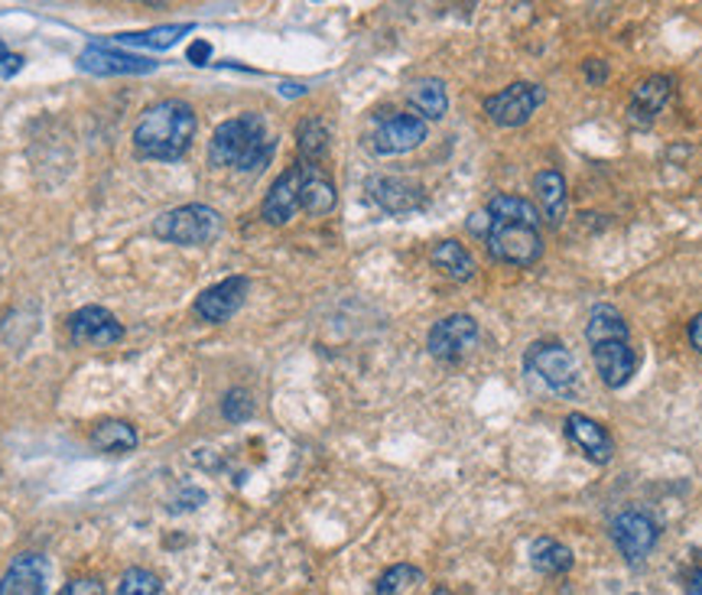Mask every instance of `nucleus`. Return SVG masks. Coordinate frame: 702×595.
I'll list each match as a JSON object with an SVG mask.
<instances>
[{
    "instance_id": "f257e3e1",
    "label": "nucleus",
    "mask_w": 702,
    "mask_h": 595,
    "mask_svg": "<svg viewBox=\"0 0 702 595\" xmlns=\"http://www.w3.org/2000/svg\"><path fill=\"white\" fill-rule=\"evenodd\" d=\"M195 127H199V118L189 102L163 98L140 115L134 127V147H137V153H143L150 160L173 163L179 157H185V150L192 147Z\"/></svg>"
},
{
    "instance_id": "f03ea898",
    "label": "nucleus",
    "mask_w": 702,
    "mask_h": 595,
    "mask_svg": "<svg viewBox=\"0 0 702 595\" xmlns=\"http://www.w3.org/2000/svg\"><path fill=\"white\" fill-rule=\"evenodd\" d=\"M270 157H274V140L267 134V120L254 111L219 124L209 144L212 167H234V170L254 173V170H264Z\"/></svg>"
},
{
    "instance_id": "7ed1b4c3",
    "label": "nucleus",
    "mask_w": 702,
    "mask_h": 595,
    "mask_svg": "<svg viewBox=\"0 0 702 595\" xmlns=\"http://www.w3.org/2000/svg\"><path fill=\"white\" fill-rule=\"evenodd\" d=\"M153 235L170 244L182 247H202L222 235V215L212 205L192 202V205H179L163 212L160 219H153Z\"/></svg>"
},
{
    "instance_id": "20e7f679",
    "label": "nucleus",
    "mask_w": 702,
    "mask_h": 595,
    "mask_svg": "<svg viewBox=\"0 0 702 595\" xmlns=\"http://www.w3.org/2000/svg\"><path fill=\"white\" fill-rule=\"evenodd\" d=\"M524 371L560 394H573L579 387V361L560 342H533L524 352Z\"/></svg>"
},
{
    "instance_id": "39448f33",
    "label": "nucleus",
    "mask_w": 702,
    "mask_h": 595,
    "mask_svg": "<svg viewBox=\"0 0 702 595\" xmlns=\"http://www.w3.org/2000/svg\"><path fill=\"white\" fill-rule=\"evenodd\" d=\"M546 102V88L533 82H514L498 95L485 98V115L498 127H521L533 118V111Z\"/></svg>"
},
{
    "instance_id": "423d86ee",
    "label": "nucleus",
    "mask_w": 702,
    "mask_h": 595,
    "mask_svg": "<svg viewBox=\"0 0 702 595\" xmlns=\"http://www.w3.org/2000/svg\"><path fill=\"white\" fill-rule=\"evenodd\" d=\"M488 254L501 264L530 267L543 257V238L536 229L526 225H491L488 232Z\"/></svg>"
},
{
    "instance_id": "0eeeda50",
    "label": "nucleus",
    "mask_w": 702,
    "mask_h": 595,
    "mask_svg": "<svg viewBox=\"0 0 702 595\" xmlns=\"http://www.w3.org/2000/svg\"><path fill=\"white\" fill-rule=\"evenodd\" d=\"M475 342H478V322H475V316L453 312V316L439 319L429 329L426 349H429V355L439 358V361H459V358L468 355L475 349Z\"/></svg>"
},
{
    "instance_id": "6e6552de",
    "label": "nucleus",
    "mask_w": 702,
    "mask_h": 595,
    "mask_svg": "<svg viewBox=\"0 0 702 595\" xmlns=\"http://www.w3.org/2000/svg\"><path fill=\"white\" fill-rule=\"evenodd\" d=\"M68 336H72L75 346L105 349V346H117L124 339V326L105 306H82L68 316Z\"/></svg>"
},
{
    "instance_id": "1a4fd4ad",
    "label": "nucleus",
    "mask_w": 702,
    "mask_h": 595,
    "mask_svg": "<svg viewBox=\"0 0 702 595\" xmlns=\"http://www.w3.org/2000/svg\"><path fill=\"white\" fill-rule=\"evenodd\" d=\"M657 536H660V531H657L653 518L644 514V511H621L611 521V540L628 563H641L644 556L657 546Z\"/></svg>"
},
{
    "instance_id": "9d476101",
    "label": "nucleus",
    "mask_w": 702,
    "mask_h": 595,
    "mask_svg": "<svg viewBox=\"0 0 702 595\" xmlns=\"http://www.w3.org/2000/svg\"><path fill=\"white\" fill-rule=\"evenodd\" d=\"M423 140H426V120L419 115H391V118H381L371 137V147L381 157H401L416 150Z\"/></svg>"
},
{
    "instance_id": "9b49d317",
    "label": "nucleus",
    "mask_w": 702,
    "mask_h": 595,
    "mask_svg": "<svg viewBox=\"0 0 702 595\" xmlns=\"http://www.w3.org/2000/svg\"><path fill=\"white\" fill-rule=\"evenodd\" d=\"M368 195L374 205H381L391 215H407V212H419L426 205V192L419 182L404 177H371L368 179Z\"/></svg>"
},
{
    "instance_id": "f8f14e48",
    "label": "nucleus",
    "mask_w": 702,
    "mask_h": 595,
    "mask_svg": "<svg viewBox=\"0 0 702 595\" xmlns=\"http://www.w3.org/2000/svg\"><path fill=\"white\" fill-rule=\"evenodd\" d=\"M247 294H251V280H247V277H225V280H219L215 287H209V290L199 294V299H195V312H199L205 322L222 326V322H228L234 312L244 306Z\"/></svg>"
},
{
    "instance_id": "ddd939ff",
    "label": "nucleus",
    "mask_w": 702,
    "mask_h": 595,
    "mask_svg": "<svg viewBox=\"0 0 702 595\" xmlns=\"http://www.w3.org/2000/svg\"><path fill=\"white\" fill-rule=\"evenodd\" d=\"M50 563L40 553H20L0 580V595H46Z\"/></svg>"
},
{
    "instance_id": "4468645a",
    "label": "nucleus",
    "mask_w": 702,
    "mask_h": 595,
    "mask_svg": "<svg viewBox=\"0 0 702 595\" xmlns=\"http://www.w3.org/2000/svg\"><path fill=\"white\" fill-rule=\"evenodd\" d=\"M592 358H595L598 378H602L611 391L625 387V384L631 381V374H635V364H638L635 349H631V339L598 342V346H592Z\"/></svg>"
},
{
    "instance_id": "2eb2a0df",
    "label": "nucleus",
    "mask_w": 702,
    "mask_h": 595,
    "mask_svg": "<svg viewBox=\"0 0 702 595\" xmlns=\"http://www.w3.org/2000/svg\"><path fill=\"white\" fill-rule=\"evenodd\" d=\"M566 436L576 443V449L585 453V459H592L595 466H608L615 459V439H611V433L598 419L585 417V414H570L566 417Z\"/></svg>"
},
{
    "instance_id": "dca6fc26",
    "label": "nucleus",
    "mask_w": 702,
    "mask_h": 595,
    "mask_svg": "<svg viewBox=\"0 0 702 595\" xmlns=\"http://www.w3.org/2000/svg\"><path fill=\"white\" fill-rule=\"evenodd\" d=\"M75 65L92 75H143V72H153L160 62L134 56V53H117L111 46H88Z\"/></svg>"
},
{
    "instance_id": "f3484780",
    "label": "nucleus",
    "mask_w": 702,
    "mask_h": 595,
    "mask_svg": "<svg viewBox=\"0 0 702 595\" xmlns=\"http://www.w3.org/2000/svg\"><path fill=\"white\" fill-rule=\"evenodd\" d=\"M299 182H302L299 163L274 179V185H270V192L264 195V205H260V215H264L267 225L292 222V215L299 212Z\"/></svg>"
},
{
    "instance_id": "a211bd4d",
    "label": "nucleus",
    "mask_w": 702,
    "mask_h": 595,
    "mask_svg": "<svg viewBox=\"0 0 702 595\" xmlns=\"http://www.w3.org/2000/svg\"><path fill=\"white\" fill-rule=\"evenodd\" d=\"M670 95H673V78H670V75H650V78H644L641 85L631 92V102H628V120H631V124H638V127L653 124L657 115L667 108Z\"/></svg>"
},
{
    "instance_id": "6ab92c4d",
    "label": "nucleus",
    "mask_w": 702,
    "mask_h": 595,
    "mask_svg": "<svg viewBox=\"0 0 702 595\" xmlns=\"http://www.w3.org/2000/svg\"><path fill=\"white\" fill-rule=\"evenodd\" d=\"M299 209H306L309 215H329L339 202L336 182L329 179V173L316 163H299Z\"/></svg>"
},
{
    "instance_id": "aec40b11",
    "label": "nucleus",
    "mask_w": 702,
    "mask_h": 595,
    "mask_svg": "<svg viewBox=\"0 0 702 595\" xmlns=\"http://www.w3.org/2000/svg\"><path fill=\"white\" fill-rule=\"evenodd\" d=\"M533 195L540 202V219L560 225L566 212V179L560 170H543L533 177Z\"/></svg>"
},
{
    "instance_id": "412c9836",
    "label": "nucleus",
    "mask_w": 702,
    "mask_h": 595,
    "mask_svg": "<svg viewBox=\"0 0 702 595\" xmlns=\"http://www.w3.org/2000/svg\"><path fill=\"white\" fill-rule=\"evenodd\" d=\"M429 261H433L436 270H443L456 284H466V280L475 277V257H471V251H468L466 244H459V241H439L429 251Z\"/></svg>"
},
{
    "instance_id": "4be33fe9",
    "label": "nucleus",
    "mask_w": 702,
    "mask_h": 595,
    "mask_svg": "<svg viewBox=\"0 0 702 595\" xmlns=\"http://www.w3.org/2000/svg\"><path fill=\"white\" fill-rule=\"evenodd\" d=\"M485 212L491 215V225H526V229H536L543 222L540 209L533 202L521 199V195H494V199H488Z\"/></svg>"
},
{
    "instance_id": "5701e85b",
    "label": "nucleus",
    "mask_w": 702,
    "mask_h": 595,
    "mask_svg": "<svg viewBox=\"0 0 702 595\" xmlns=\"http://www.w3.org/2000/svg\"><path fill=\"white\" fill-rule=\"evenodd\" d=\"M585 339H588V346H598V342H611V339H631V332H628L625 316H621L611 302H598V306L588 312Z\"/></svg>"
},
{
    "instance_id": "b1692460",
    "label": "nucleus",
    "mask_w": 702,
    "mask_h": 595,
    "mask_svg": "<svg viewBox=\"0 0 702 595\" xmlns=\"http://www.w3.org/2000/svg\"><path fill=\"white\" fill-rule=\"evenodd\" d=\"M530 563H533V570H540L546 576L570 573L573 570V550L566 543L553 540V536H540L530 546Z\"/></svg>"
},
{
    "instance_id": "393cba45",
    "label": "nucleus",
    "mask_w": 702,
    "mask_h": 595,
    "mask_svg": "<svg viewBox=\"0 0 702 595\" xmlns=\"http://www.w3.org/2000/svg\"><path fill=\"white\" fill-rule=\"evenodd\" d=\"M410 105L429 120L446 118L449 111V95H446V85L439 78H419L410 85Z\"/></svg>"
},
{
    "instance_id": "a878e982",
    "label": "nucleus",
    "mask_w": 702,
    "mask_h": 595,
    "mask_svg": "<svg viewBox=\"0 0 702 595\" xmlns=\"http://www.w3.org/2000/svg\"><path fill=\"white\" fill-rule=\"evenodd\" d=\"M92 443H95L102 453L120 456V453L137 449V429H134L127 419H102V423L92 429Z\"/></svg>"
},
{
    "instance_id": "bb28decb",
    "label": "nucleus",
    "mask_w": 702,
    "mask_h": 595,
    "mask_svg": "<svg viewBox=\"0 0 702 595\" xmlns=\"http://www.w3.org/2000/svg\"><path fill=\"white\" fill-rule=\"evenodd\" d=\"M296 147H299V163H322L329 153V127L319 118L302 120L296 127Z\"/></svg>"
},
{
    "instance_id": "cd10ccee",
    "label": "nucleus",
    "mask_w": 702,
    "mask_h": 595,
    "mask_svg": "<svg viewBox=\"0 0 702 595\" xmlns=\"http://www.w3.org/2000/svg\"><path fill=\"white\" fill-rule=\"evenodd\" d=\"M192 23H179V26H157L147 33H120L115 36V43L120 46H150V50H170L182 33H189Z\"/></svg>"
},
{
    "instance_id": "c85d7f7f",
    "label": "nucleus",
    "mask_w": 702,
    "mask_h": 595,
    "mask_svg": "<svg viewBox=\"0 0 702 595\" xmlns=\"http://www.w3.org/2000/svg\"><path fill=\"white\" fill-rule=\"evenodd\" d=\"M419 580H423V573H419L416 566L397 563V566H391V570L377 580L374 595H401L404 589H410V586H416Z\"/></svg>"
},
{
    "instance_id": "c756f323",
    "label": "nucleus",
    "mask_w": 702,
    "mask_h": 595,
    "mask_svg": "<svg viewBox=\"0 0 702 595\" xmlns=\"http://www.w3.org/2000/svg\"><path fill=\"white\" fill-rule=\"evenodd\" d=\"M157 593H160V580H157L150 570H143V566H130V570L124 573L120 586H117V595H157Z\"/></svg>"
},
{
    "instance_id": "7c9ffc66",
    "label": "nucleus",
    "mask_w": 702,
    "mask_h": 595,
    "mask_svg": "<svg viewBox=\"0 0 702 595\" xmlns=\"http://www.w3.org/2000/svg\"><path fill=\"white\" fill-rule=\"evenodd\" d=\"M222 414L232 419V423H244V419L254 417V397L247 394V391H241V387H234L225 394V401H222Z\"/></svg>"
},
{
    "instance_id": "2f4dec72",
    "label": "nucleus",
    "mask_w": 702,
    "mask_h": 595,
    "mask_svg": "<svg viewBox=\"0 0 702 595\" xmlns=\"http://www.w3.org/2000/svg\"><path fill=\"white\" fill-rule=\"evenodd\" d=\"M23 65H26V60L20 53L7 50V43L0 40V78H13Z\"/></svg>"
},
{
    "instance_id": "473e14b6",
    "label": "nucleus",
    "mask_w": 702,
    "mask_h": 595,
    "mask_svg": "<svg viewBox=\"0 0 702 595\" xmlns=\"http://www.w3.org/2000/svg\"><path fill=\"white\" fill-rule=\"evenodd\" d=\"M59 595H105V586L98 580H88L85 576V580H72Z\"/></svg>"
},
{
    "instance_id": "72a5a7b5",
    "label": "nucleus",
    "mask_w": 702,
    "mask_h": 595,
    "mask_svg": "<svg viewBox=\"0 0 702 595\" xmlns=\"http://www.w3.org/2000/svg\"><path fill=\"white\" fill-rule=\"evenodd\" d=\"M583 68H585L588 85H602V82L608 78V62L605 60H585Z\"/></svg>"
},
{
    "instance_id": "f704fd0d",
    "label": "nucleus",
    "mask_w": 702,
    "mask_h": 595,
    "mask_svg": "<svg viewBox=\"0 0 702 595\" xmlns=\"http://www.w3.org/2000/svg\"><path fill=\"white\" fill-rule=\"evenodd\" d=\"M212 56V46L209 43H202V40H195L192 46H189V60L195 62V65H202V62Z\"/></svg>"
},
{
    "instance_id": "c9c22d12",
    "label": "nucleus",
    "mask_w": 702,
    "mask_h": 595,
    "mask_svg": "<svg viewBox=\"0 0 702 595\" xmlns=\"http://www.w3.org/2000/svg\"><path fill=\"white\" fill-rule=\"evenodd\" d=\"M690 346L702 352V312L700 316H693V322H690Z\"/></svg>"
},
{
    "instance_id": "e433bc0d",
    "label": "nucleus",
    "mask_w": 702,
    "mask_h": 595,
    "mask_svg": "<svg viewBox=\"0 0 702 595\" xmlns=\"http://www.w3.org/2000/svg\"><path fill=\"white\" fill-rule=\"evenodd\" d=\"M687 595H702V570H693V576L687 583Z\"/></svg>"
},
{
    "instance_id": "4c0bfd02",
    "label": "nucleus",
    "mask_w": 702,
    "mask_h": 595,
    "mask_svg": "<svg viewBox=\"0 0 702 595\" xmlns=\"http://www.w3.org/2000/svg\"><path fill=\"white\" fill-rule=\"evenodd\" d=\"M433 595H453V593H449V589H436V593H433Z\"/></svg>"
}]
</instances>
